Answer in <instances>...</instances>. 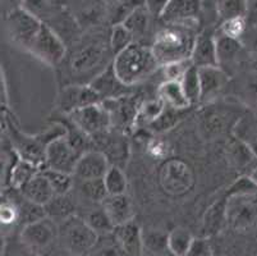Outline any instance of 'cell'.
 Instances as JSON below:
<instances>
[{
  "label": "cell",
  "mask_w": 257,
  "mask_h": 256,
  "mask_svg": "<svg viewBox=\"0 0 257 256\" xmlns=\"http://www.w3.org/2000/svg\"><path fill=\"white\" fill-rule=\"evenodd\" d=\"M111 65L116 77L128 88L141 83L160 69L151 46L141 42H133L116 54Z\"/></svg>",
  "instance_id": "1"
},
{
  "label": "cell",
  "mask_w": 257,
  "mask_h": 256,
  "mask_svg": "<svg viewBox=\"0 0 257 256\" xmlns=\"http://www.w3.org/2000/svg\"><path fill=\"white\" fill-rule=\"evenodd\" d=\"M197 31L182 26H165L153 37L151 49L160 67L191 59Z\"/></svg>",
  "instance_id": "2"
},
{
  "label": "cell",
  "mask_w": 257,
  "mask_h": 256,
  "mask_svg": "<svg viewBox=\"0 0 257 256\" xmlns=\"http://www.w3.org/2000/svg\"><path fill=\"white\" fill-rule=\"evenodd\" d=\"M110 55L114 56L110 44L99 37L81 41L69 56V69L74 76H88L92 81L113 63L114 58H110Z\"/></svg>",
  "instance_id": "3"
},
{
  "label": "cell",
  "mask_w": 257,
  "mask_h": 256,
  "mask_svg": "<svg viewBox=\"0 0 257 256\" xmlns=\"http://www.w3.org/2000/svg\"><path fill=\"white\" fill-rule=\"evenodd\" d=\"M59 241L63 250L77 256H85L96 245L100 236L91 228L85 218L73 217L59 223Z\"/></svg>",
  "instance_id": "4"
},
{
  "label": "cell",
  "mask_w": 257,
  "mask_h": 256,
  "mask_svg": "<svg viewBox=\"0 0 257 256\" xmlns=\"http://www.w3.org/2000/svg\"><path fill=\"white\" fill-rule=\"evenodd\" d=\"M18 238L35 255L46 256L59 241V225L49 217H44L23 225Z\"/></svg>",
  "instance_id": "5"
},
{
  "label": "cell",
  "mask_w": 257,
  "mask_h": 256,
  "mask_svg": "<svg viewBox=\"0 0 257 256\" xmlns=\"http://www.w3.org/2000/svg\"><path fill=\"white\" fill-rule=\"evenodd\" d=\"M6 31L16 46L29 53L43 22L23 8L13 9L6 14Z\"/></svg>",
  "instance_id": "6"
},
{
  "label": "cell",
  "mask_w": 257,
  "mask_h": 256,
  "mask_svg": "<svg viewBox=\"0 0 257 256\" xmlns=\"http://www.w3.org/2000/svg\"><path fill=\"white\" fill-rule=\"evenodd\" d=\"M29 53L44 64L55 68L64 62L68 49L64 39L54 28L43 23Z\"/></svg>",
  "instance_id": "7"
},
{
  "label": "cell",
  "mask_w": 257,
  "mask_h": 256,
  "mask_svg": "<svg viewBox=\"0 0 257 256\" xmlns=\"http://www.w3.org/2000/svg\"><path fill=\"white\" fill-rule=\"evenodd\" d=\"M69 122L88 137H97L113 127V118L104 103L88 105L68 116Z\"/></svg>",
  "instance_id": "8"
},
{
  "label": "cell",
  "mask_w": 257,
  "mask_h": 256,
  "mask_svg": "<svg viewBox=\"0 0 257 256\" xmlns=\"http://www.w3.org/2000/svg\"><path fill=\"white\" fill-rule=\"evenodd\" d=\"M100 102H102L101 96L90 83H69L59 90L55 107L60 114L68 117L77 110Z\"/></svg>",
  "instance_id": "9"
},
{
  "label": "cell",
  "mask_w": 257,
  "mask_h": 256,
  "mask_svg": "<svg viewBox=\"0 0 257 256\" xmlns=\"http://www.w3.org/2000/svg\"><path fill=\"white\" fill-rule=\"evenodd\" d=\"M67 132H68V130H67ZM83 152L86 151L79 149L67 133V135L53 141L46 147L45 168L55 169V170L73 175L77 161L82 156Z\"/></svg>",
  "instance_id": "10"
},
{
  "label": "cell",
  "mask_w": 257,
  "mask_h": 256,
  "mask_svg": "<svg viewBox=\"0 0 257 256\" xmlns=\"http://www.w3.org/2000/svg\"><path fill=\"white\" fill-rule=\"evenodd\" d=\"M228 225L235 231H246L257 223V194L226 196Z\"/></svg>",
  "instance_id": "11"
},
{
  "label": "cell",
  "mask_w": 257,
  "mask_h": 256,
  "mask_svg": "<svg viewBox=\"0 0 257 256\" xmlns=\"http://www.w3.org/2000/svg\"><path fill=\"white\" fill-rule=\"evenodd\" d=\"M9 131L12 146L18 158L35 164L41 170L45 168L46 146L40 141L37 135H26L22 133L11 121L7 123Z\"/></svg>",
  "instance_id": "12"
},
{
  "label": "cell",
  "mask_w": 257,
  "mask_h": 256,
  "mask_svg": "<svg viewBox=\"0 0 257 256\" xmlns=\"http://www.w3.org/2000/svg\"><path fill=\"white\" fill-rule=\"evenodd\" d=\"M202 0H172L160 20L165 26H182L197 31Z\"/></svg>",
  "instance_id": "13"
},
{
  "label": "cell",
  "mask_w": 257,
  "mask_h": 256,
  "mask_svg": "<svg viewBox=\"0 0 257 256\" xmlns=\"http://www.w3.org/2000/svg\"><path fill=\"white\" fill-rule=\"evenodd\" d=\"M198 76L201 88L200 105H210L214 103L230 81V76L219 65L198 68Z\"/></svg>",
  "instance_id": "14"
},
{
  "label": "cell",
  "mask_w": 257,
  "mask_h": 256,
  "mask_svg": "<svg viewBox=\"0 0 257 256\" xmlns=\"http://www.w3.org/2000/svg\"><path fill=\"white\" fill-rule=\"evenodd\" d=\"M110 161L100 150H87L77 161L73 177L79 182L90 180H101L110 168Z\"/></svg>",
  "instance_id": "15"
},
{
  "label": "cell",
  "mask_w": 257,
  "mask_h": 256,
  "mask_svg": "<svg viewBox=\"0 0 257 256\" xmlns=\"http://www.w3.org/2000/svg\"><path fill=\"white\" fill-rule=\"evenodd\" d=\"M113 237L123 256H142L144 253V232L135 220L115 227Z\"/></svg>",
  "instance_id": "16"
},
{
  "label": "cell",
  "mask_w": 257,
  "mask_h": 256,
  "mask_svg": "<svg viewBox=\"0 0 257 256\" xmlns=\"http://www.w3.org/2000/svg\"><path fill=\"white\" fill-rule=\"evenodd\" d=\"M191 62L197 68L219 65L216 35L205 30L196 36Z\"/></svg>",
  "instance_id": "17"
},
{
  "label": "cell",
  "mask_w": 257,
  "mask_h": 256,
  "mask_svg": "<svg viewBox=\"0 0 257 256\" xmlns=\"http://www.w3.org/2000/svg\"><path fill=\"white\" fill-rule=\"evenodd\" d=\"M96 93L101 96L102 100H109V99H118L123 96L130 95L128 90L131 88L125 86L120 79L116 77L115 72L113 69V65H109L106 69H104L100 74H97L92 81L90 82Z\"/></svg>",
  "instance_id": "18"
},
{
  "label": "cell",
  "mask_w": 257,
  "mask_h": 256,
  "mask_svg": "<svg viewBox=\"0 0 257 256\" xmlns=\"http://www.w3.org/2000/svg\"><path fill=\"white\" fill-rule=\"evenodd\" d=\"M23 199L39 206H45L55 196L53 187L43 170L35 175L25 186L20 190Z\"/></svg>",
  "instance_id": "19"
},
{
  "label": "cell",
  "mask_w": 257,
  "mask_h": 256,
  "mask_svg": "<svg viewBox=\"0 0 257 256\" xmlns=\"http://www.w3.org/2000/svg\"><path fill=\"white\" fill-rule=\"evenodd\" d=\"M100 205L105 210L114 228L118 225L132 222L135 218L132 204L127 195H107Z\"/></svg>",
  "instance_id": "20"
},
{
  "label": "cell",
  "mask_w": 257,
  "mask_h": 256,
  "mask_svg": "<svg viewBox=\"0 0 257 256\" xmlns=\"http://www.w3.org/2000/svg\"><path fill=\"white\" fill-rule=\"evenodd\" d=\"M226 205L228 197L226 195L219 200L215 201L207 211L205 213L204 222H202V231L204 237L218 236L225 225H228V215H226Z\"/></svg>",
  "instance_id": "21"
},
{
  "label": "cell",
  "mask_w": 257,
  "mask_h": 256,
  "mask_svg": "<svg viewBox=\"0 0 257 256\" xmlns=\"http://www.w3.org/2000/svg\"><path fill=\"white\" fill-rule=\"evenodd\" d=\"M62 3V0H23L21 8L31 13L43 23L51 25L54 18L59 20L64 14L63 9L60 8Z\"/></svg>",
  "instance_id": "22"
},
{
  "label": "cell",
  "mask_w": 257,
  "mask_h": 256,
  "mask_svg": "<svg viewBox=\"0 0 257 256\" xmlns=\"http://www.w3.org/2000/svg\"><path fill=\"white\" fill-rule=\"evenodd\" d=\"M158 98L164 103L165 107L175 110H183L191 108L183 88L179 81H163L158 89Z\"/></svg>",
  "instance_id": "23"
},
{
  "label": "cell",
  "mask_w": 257,
  "mask_h": 256,
  "mask_svg": "<svg viewBox=\"0 0 257 256\" xmlns=\"http://www.w3.org/2000/svg\"><path fill=\"white\" fill-rule=\"evenodd\" d=\"M232 135L243 144L248 146V149L257 156V116L247 110L235 123L232 131Z\"/></svg>",
  "instance_id": "24"
},
{
  "label": "cell",
  "mask_w": 257,
  "mask_h": 256,
  "mask_svg": "<svg viewBox=\"0 0 257 256\" xmlns=\"http://www.w3.org/2000/svg\"><path fill=\"white\" fill-rule=\"evenodd\" d=\"M154 18L155 17L149 12V9L144 4V6H141L133 12L130 17L124 21V23H121V25H124L130 30L131 34L135 37V41L144 44L142 40L150 32L151 23H153Z\"/></svg>",
  "instance_id": "25"
},
{
  "label": "cell",
  "mask_w": 257,
  "mask_h": 256,
  "mask_svg": "<svg viewBox=\"0 0 257 256\" xmlns=\"http://www.w3.org/2000/svg\"><path fill=\"white\" fill-rule=\"evenodd\" d=\"M44 209H45L46 217L59 224L63 220L73 217L76 211V204L72 201L68 195H55L50 203L44 206Z\"/></svg>",
  "instance_id": "26"
},
{
  "label": "cell",
  "mask_w": 257,
  "mask_h": 256,
  "mask_svg": "<svg viewBox=\"0 0 257 256\" xmlns=\"http://www.w3.org/2000/svg\"><path fill=\"white\" fill-rule=\"evenodd\" d=\"M40 170L41 169L37 165L30 163V161L23 160V159L17 156L16 161L12 164L11 169H9V183H11V186L13 189L20 191L26 183L29 182L35 175H37Z\"/></svg>",
  "instance_id": "27"
},
{
  "label": "cell",
  "mask_w": 257,
  "mask_h": 256,
  "mask_svg": "<svg viewBox=\"0 0 257 256\" xmlns=\"http://www.w3.org/2000/svg\"><path fill=\"white\" fill-rule=\"evenodd\" d=\"M237 95L246 109L257 116V72L248 70L240 81Z\"/></svg>",
  "instance_id": "28"
},
{
  "label": "cell",
  "mask_w": 257,
  "mask_h": 256,
  "mask_svg": "<svg viewBox=\"0 0 257 256\" xmlns=\"http://www.w3.org/2000/svg\"><path fill=\"white\" fill-rule=\"evenodd\" d=\"M165 110V104L161 102L160 99L156 98L153 100H146V102L140 104L139 110H137V116L135 119V124L136 126H146L150 127L154 122L158 121L163 112Z\"/></svg>",
  "instance_id": "29"
},
{
  "label": "cell",
  "mask_w": 257,
  "mask_h": 256,
  "mask_svg": "<svg viewBox=\"0 0 257 256\" xmlns=\"http://www.w3.org/2000/svg\"><path fill=\"white\" fill-rule=\"evenodd\" d=\"M193 234L183 227H177L168 233V248L172 256H184L192 245Z\"/></svg>",
  "instance_id": "30"
},
{
  "label": "cell",
  "mask_w": 257,
  "mask_h": 256,
  "mask_svg": "<svg viewBox=\"0 0 257 256\" xmlns=\"http://www.w3.org/2000/svg\"><path fill=\"white\" fill-rule=\"evenodd\" d=\"M215 13L220 22L232 17H246L247 0H215Z\"/></svg>",
  "instance_id": "31"
},
{
  "label": "cell",
  "mask_w": 257,
  "mask_h": 256,
  "mask_svg": "<svg viewBox=\"0 0 257 256\" xmlns=\"http://www.w3.org/2000/svg\"><path fill=\"white\" fill-rule=\"evenodd\" d=\"M146 251L153 256L172 255L168 248V233L160 231L144 232V252Z\"/></svg>",
  "instance_id": "32"
},
{
  "label": "cell",
  "mask_w": 257,
  "mask_h": 256,
  "mask_svg": "<svg viewBox=\"0 0 257 256\" xmlns=\"http://www.w3.org/2000/svg\"><path fill=\"white\" fill-rule=\"evenodd\" d=\"M181 84L183 88L188 102L191 105L200 104L201 99V88H200V76H198V68L192 65L187 70L184 76L181 78Z\"/></svg>",
  "instance_id": "33"
},
{
  "label": "cell",
  "mask_w": 257,
  "mask_h": 256,
  "mask_svg": "<svg viewBox=\"0 0 257 256\" xmlns=\"http://www.w3.org/2000/svg\"><path fill=\"white\" fill-rule=\"evenodd\" d=\"M133 42H136L135 37L124 25L111 26L110 34H109V44H110V49L114 56L132 45Z\"/></svg>",
  "instance_id": "34"
},
{
  "label": "cell",
  "mask_w": 257,
  "mask_h": 256,
  "mask_svg": "<svg viewBox=\"0 0 257 256\" xmlns=\"http://www.w3.org/2000/svg\"><path fill=\"white\" fill-rule=\"evenodd\" d=\"M104 183L107 195H124L127 191V177L118 165H110L104 177Z\"/></svg>",
  "instance_id": "35"
},
{
  "label": "cell",
  "mask_w": 257,
  "mask_h": 256,
  "mask_svg": "<svg viewBox=\"0 0 257 256\" xmlns=\"http://www.w3.org/2000/svg\"><path fill=\"white\" fill-rule=\"evenodd\" d=\"M43 173L50 182L55 195H68L73 187V175L50 168H44Z\"/></svg>",
  "instance_id": "36"
},
{
  "label": "cell",
  "mask_w": 257,
  "mask_h": 256,
  "mask_svg": "<svg viewBox=\"0 0 257 256\" xmlns=\"http://www.w3.org/2000/svg\"><path fill=\"white\" fill-rule=\"evenodd\" d=\"M145 4V0H118L114 2L110 9L111 25H121L133 12Z\"/></svg>",
  "instance_id": "37"
},
{
  "label": "cell",
  "mask_w": 257,
  "mask_h": 256,
  "mask_svg": "<svg viewBox=\"0 0 257 256\" xmlns=\"http://www.w3.org/2000/svg\"><path fill=\"white\" fill-rule=\"evenodd\" d=\"M240 42L246 51L248 70L257 72V26L249 25L244 35L240 37Z\"/></svg>",
  "instance_id": "38"
},
{
  "label": "cell",
  "mask_w": 257,
  "mask_h": 256,
  "mask_svg": "<svg viewBox=\"0 0 257 256\" xmlns=\"http://www.w3.org/2000/svg\"><path fill=\"white\" fill-rule=\"evenodd\" d=\"M86 222L91 225V228L96 232L99 236H105V234H110L114 231V225L110 222L109 217L106 215L102 206L100 205V209L90 211L86 215Z\"/></svg>",
  "instance_id": "39"
},
{
  "label": "cell",
  "mask_w": 257,
  "mask_h": 256,
  "mask_svg": "<svg viewBox=\"0 0 257 256\" xmlns=\"http://www.w3.org/2000/svg\"><path fill=\"white\" fill-rule=\"evenodd\" d=\"M79 191L87 200L101 204L107 196L104 178L101 180H90L79 182Z\"/></svg>",
  "instance_id": "40"
},
{
  "label": "cell",
  "mask_w": 257,
  "mask_h": 256,
  "mask_svg": "<svg viewBox=\"0 0 257 256\" xmlns=\"http://www.w3.org/2000/svg\"><path fill=\"white\" fill-rule=\"evenodd\" d=\"M249 23L246 17H232L220 22L218 32L230 39L240 40V37L247 31Z\"/></svg>",
  "instance_id": "41"
},
{
  "label": "cell",
  "mask_w": 257,
  "mask_h": 256,
  "mask_svg": "<svg viewBox=\"0 0 257 256\" xmlns=\"http://www.w3.org/2000/svg\"><path fill=\"white\" fill-rule=\"evenodd\" d=\"M204 123L202 127L206 131L209 137H215V136H220L221 133L225 132L226 126V116L216 110H210L209 113L206 112L204 117Z\"/></svg>",
  "instance_id": "42"
},
{
  "label": "cell",
  "mask_w": 257,
  "mask_h": 256,
  "mask_svg": "<svg viewBox=\"0 0 257 256\" xmlns=\"http://www.w3.org/2000/svg\"><path fill=\"white\" fill-rule=\"evenodd\" d=\"M85 256H123L116 245L113 233L100 236L99 241Z\"/></svg>",
  "instance_id": "43"
},
{
  "label": "cell",
  "mask_w": 257,
  "mask_h": 256,
  "mask_svg": "<svg viewBox=\"0 0 257 256\" xmlns=\"http://www.w3.org/2000/svg\"><path fill=\"white\" fill-rule=\"evenodd\" d=\"M192 65L191 59L179 60V62H173L163 65V67H160V70L163 73V77H164V81H181L184 73Z\"/></svg>",
  "instance_id": "44"
},
{
  "label": "cell",
  "mask_w": 257,
  "mask_h": 256,
  "mask_svg": "<svg viewBox=\"0 0 257 256\" xmlns=\"http://www.w3.org/2000/svg\"><path fill=\"white\" fill-rule=\"evenodd\" d=\"M179 117H181V110H175L173 108L165 107V110L160 116V118L156 122H154L149 128L158 132H163V131L170 130L173 126L178 123Z\"/></svg>",
  "instance_id": "45"
},
{
  "label": "cell",
  "mask_w": 257,
  "mask_h": 256,
  "mask_svg": "<svg viewBox=\"0 0 257 256\" xmlns=\"http://www.w3.org/2000/svg\"><path fill=\"white\" fill-rule=\"evenodd\" d=\"M0 219L3 227H12L21 219V211L20 206L11 200L2 201L0 206Z\"/></svg>",
  "instance_id": "46"
},
{
  "label": "cell",
  "mask_w": 257,
  "mask_h": 256,
  "mask_svg": "<svg viewBox=\"0 0 257 256\" xmlns=\"http://www.w3.org/2000/svg\"><path fill=\"white\" fill-rule=\"evenodd\" d=\"M184 256H214V245L209 237H195L188 252Z\"/></svg>",
  "instance_id": "47"
},
{
  "label": "cell",
  "mask_w": 257,
  "mask_h": 256,
  "mask_svg": "<svg viewBox=\"0 0 257 256\" xmlns=\"http://www.w3.org/2000/svg\"><path fill=\"white\" fill-rule=\"evenodd\" d=\"M2 256H37L34 252L26 248L22 245V242L18 238L17 242H15L13 245L12 243H7L4 246V248H2Z\"/></svg>",
  "instance_id": "48"
},
{
  "label": "cell",
  "mask_w": 257,
  "mask_h": 256,
  "mask_svg": "<svg viewBox=\"0 0 257 256\" xmlns=\"http://www.w3.org/2000/svg\"><path fill=\"white\" fill-rule=\"evenodd\" d=\"M172 0H145V6L155 18H160Z\"/></svg>",
  "instance_id": "49"
},
{
  "label": "cell",
  "mask_w": 257,
  "mask_h": 256,
  "mask_svg": "<svg viewBox=\"0 0 257 256\" xmlns=\"http://www.w3.org/2000/svg\"><path fill=\"white\" fill-rule=\"evenodd\" d=\"M246 18L249 25H257V0H247Z\"/></svg>",
  "instance_id": "50"
},
{
  "label": "cell",
  "mask_w": 257,
  "mask_h": 256,
  "mask_svg": "<svg viewBox=\"0 0 257 256\" xmlns=\"http://www.w3.org/2000/svg\"><path fill=\"white\" fill-rule=\"evenodd\" d=\"M149 149H150V151L153 152L154 156H156V158H161L163 155L167 154V146H165V144L163 142V141H153L150 145H149Z\"/></svg>",
  "instance_id": "51"
},
{
  "label": "cell",
  "mask_w": 257,
  "mask_h": 256,
  "mask_svg": "<svg viewBox=\"0 0 257 256\" xmlns=\"http://www.w3.org/2000/svg\"><path fill=\"white\" fill-rule=\"evenodd\" d=\"M3 3L8 7V11H7V13H8V12L13 11V9L21 8L23 0H3Z\"/></svg>",
  "instance_id": "52"
},
{
  "label": "cell",
  "mask_w": 257,
  "mask_h": 256,
  "mask_svg": "<svg viewBox=\"0 0 257 256\" xmlns=\"http://www.w3.org/2000/svg\"><path fill=\"white\" fill-rule=\"evenodd\" d=\"M55 256H77V255H73V253H69V252H67V251H65V250H63L62 252L57 253V255H55Z\"/></svg>",
  "instance_id": "53"
},
{
  "label": "cell",
  "mask_w": 257,
  "mask_h": 256,
  "mask_svg": "<svg viewBox=\"0 0 257 256\" xmlns=\"http://www.w3.org/2000/svg\"><path fill=\"white\" fill-rule=\"evenodd\" d=\"M62 2H64V0H62Z\"/></svg>",
  "instance_id": "54"
},
{
  "label": "cell",
  "mask_w": 257,
  "mask_h": 256,
  "mask_svg": "<svg viewBox=\"0 0 257 256\" xmlns=\"http://www.w3.org/2000/svg\"><path fill=\"white\" fill-rule=\"evenodd\" d=\"M256 26H257V25H256Z\"/></svg>",
  "instance_id": "55"
}]
</instances>
